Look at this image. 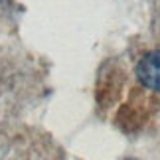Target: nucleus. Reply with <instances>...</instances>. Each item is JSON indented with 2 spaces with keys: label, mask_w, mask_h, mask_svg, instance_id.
Listing matches in <instances>:
<instances>
[{
  "label": "nucleus",
  "mask_w": 160,
  "mask_h": 160,
  "mask_svg": "<svg viewBox=\"0 0 160 160\" xmlns=\"http://www.w3.org/2000/svg\"><path fill=\"white\" fill-rule=\"evenodd\" d=\"M137 77L146 89L160 91V52L146 53L137 65Z\"/></svg>",
  "instance_id": "f257e3e1"
}]
</instances>
